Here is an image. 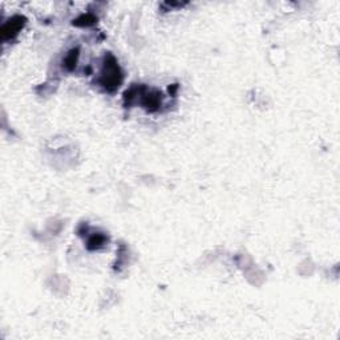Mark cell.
I'll return each instance as SVG.
<instances>
[{
  "instance_id": "3957f363",
  "label": "cell",
  "mask_w": 340,
  "mask_h": 340,
  "mask_svg": "<svg viewBox=\"0 0 340 340\" xmlns=\"http://www.w3.org/2000/svg\"><path fill=\"white\" fill-rule=\"evenodd\" d=\"M23 20H24V19H23L22 16H16V18H14L12 20H10L7 24H4L3 29H2L3 39H10V37L16 35V33L22 29L23 24H24Z\"/></svg>"
},
{
  "instance_id": "277c9868",
  "label": "cell",
  "mask_w": 340,
  "mask_h": 340,
  "mask_svg": "<svg viewBox=\"0 0 340 340\" xmlns=\"http://www.w3.org/2000/svg\"><path fill=\"white\" fill-rule=\"evenodd\" d=\"M105 240H107V238H105V235H103V234H93V235L88 239L86 247H88L89 250H97V249H100V247L104 246Z\"/></svg>"
},
{
  "instance_id": "5b68a950",
  "label": "cell",
  "mask_w": 340,
  "mask_h": 340,
  "mask_svg": "<svg viewBox=\"0 0 340 340\" xmlns=\"http://www.w3.org/2000/svg\"><path fill=\"white\" fill-rule=\"evenodd\" d=\"M77 58H79V51L77 50H72L67 56H65L64 61H63V65H64L65 68L72 71V69L76 67V63H77Z\"/></svg>"
},
{
  "instance_id": "6da1fadb",
  "label": "cell",
  "mask_w": 340,
  "mask_h": 340,
  "mask_svg": "<svg viewBox=\"0 0 340 340\" xmlns=\"http://www.w3.org/2000/svg\"><path fill=\"white\" fill-rule=\"evenodd\" d=\"M122 81V75L120 71L116 59L112 55H108V58H105L104 67H103V72H101L100 84L104 86V89L108 92H113L120 86Z\"/></svg>"
},
{
  "instance_id": "7a4b0ae2",
  "label": "cell",
  "mask_w": 340,
  "mask_h": 340,
  "mask_svg": "<svg viewBox=\"0 0 340 340\" xmlns=\"http://www.w3.org/2000/svg\"><path fill=\"white\" fill-rule=\"evenodd\" d=\"M161 93H158V92H147V93H142L141 104H142L143 108H147L149 112H156L161 107Z\"/></svg>"
}]
</instances>
